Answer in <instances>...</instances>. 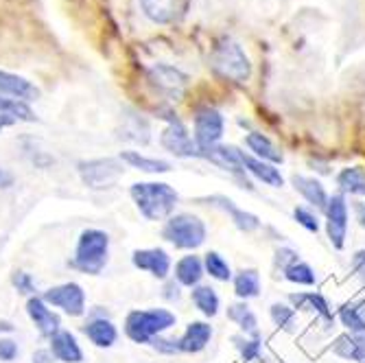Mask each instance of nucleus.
Instances as JSON below:
<instances>
[{
    "label": "nucleus",
    "instance_id": "nucleus-25",
    "mask_svg": "<svg viewBox=\"0 0 365 363\" xmlns=\"http://www.w3.org/2000/svg\"><path fill=\"white\" fill-rule=\"evenodd\" d=\"M120 162L127 164L131 169H138L143 173H151V175H158V173H169L173 169V164L169 160H160V158H149V155H143L140 151H134V149H127V151H120Z\"/></svg>",
    "mask_w": 365,
    "mask_h": 363
},
{
    "label": "nucleus",
    "instance_id": "nucleus-35",
    "mask_svg": "<svg viewBox=\"0 0 365 363\" xmlns=\"http://www.w3.org/2000/svg\"><path fill=\"white\" fill-rule=\"evenodd\" d=\"M204 270H206V274H208L212 280H217V282H230L232 276H235V272H232L227 258L221 256V254L215 252V250H210V252L204 254Z\"/></svg>",
    "mask_w": 365,
    "mask_h": 363
},
{
    "label": "nucleus",
    "instance_id": "nucleus-2",
    "mask_svg": "<svg viewBox=\"0 0 365 363\" xmlns=\"http://www.w3.org/2000/svg\"><path fill=\"white\" fill-rule=\"evenodd\" d=\"M178 324V315L164 307H149L129 311L123 324L125 335L134 344H151L155 337L167 335Z\"/></svg>",
    "mask_w": 365,
    "mask_h": 363
},
{
    "label": "nucleus",
    "instance_id": "nucleus-23",
    "mask_svg": "<svg viewBox=\"0 0 365 363\" xmlns=\"http://www.w3.org/2000/svg\"><path fill=\"white\" fill-rule=\"evenodd\" d=\"M245 147L250 149V155H254L262 162L276 164V167L284 162L282 149L267 134H260V131H250V134L245 136Z\"/></svg>",
    "mask_w": 365,
    "mask_h": 363
},
{
    "label": "nucleus",
    "instance_id": "nucleus-44",
    "mask_svg": "<svg viewBox=\"0 0 365 363\" xmlns=\"http://www.w3.org/2000/svg\"><path fill=\"white\" fill-rule=\"evenodd\" d=\"M29 158H31V164L36 169H51L53 164H55V158L51 153L42 151V149H31L29 151Z\"/></svg>",
    "mask_w": 365,
    "mask_h": 363
},
{
    "label": "nucleus",
    "instance_id": "nucleus-15",
    "mask_svg": "<svg viewBox=\"0 0 365 363\" xmlns=\"http://www.w3.org/2000/svg\"><path fill=\"white\" fill-rule=\"evenodd\" d=\"M291 186H293V190L309 204V208L324 213V208H326V204H328V200H330V195H328L326 186H324L317 178H313V175H302V173H293V175H291Z\"/></svg>",
    "mask_w": 365,
    "mask_h": 363
},
{
    "label": "nucleus",
    "instance_id": "nucleus-9",
    "mask_svg": "<svg viewBox=\"0 0 365 363\" xmlns=\"http://www.w3.org/2000/svg\"><path fill=\"white\" fill-rule=\"evenodd\" d=\"M42 300L53 309H61L71 317H81L88 313L86 291L79 282H61V285L48 287L42 293Z\"/></svg>",
    "mask_w": 365,
    "mask_h": 363
},
{
    "label": "nucleus",
    "instance_id": "nucleus-40",
    "mask_svg": "<svg viewBox=\"0 0 365 363\" xmlns=\"http://www.w3.org/2000/svg\"><path fill=\"white\" fill-rule=\"evenodd\" d=\"M11 285L18 293L22 295H38V285H36V278H33L29 272H22V270H16L11 274Z\"/></svg>",
    "mask_w": 365,
    "mask_h": 363
},
{
    "label": "nucleus",
    "instance_id": "nucleus-20",
    "mask_svg": "<svg viewBox=\"0 0 365 363\" xmlns=\"http://www.w3.org/2000/svg\"><path fill=\"white\" fill-rule=\"evenodd\" d=\"M48 350L53 352L55 361L61 363H83V348L77 342V337L71 331H61L55 333L48 339Z\"/></svg>",
    "mask_w": 365,
    "mask_h": 363
},
{
    "label": "nucleus",
    "instance_id": "nucleus-10",
    "mask_svg": "<svg viewBox=\"0 0 365 363\" xmlns=\"http://www.w3.org/2000/svg\"><path fill=\"white\" fill-rule=\"evenodd\" d=\"M192 140L197 143L199 149H210L221 145L223 131H225V118L219 110L204 106L195 112L192 118Z\"/></svg>",
    "mask_w": 365,
    "mask_h": 363
},
{
    "label": "nucleus",
    "instance_id": "nucleus-3",
    "mask_svg": "<svg viewBox=\"0 0 365 363\" xmlns=\"http://www.w3.org/2000/svg\"><path fill=\"white\" fill-rule=\"evenodd\" d=\"M110 258V235L98 227H86L77 239L68 265L86 276H98Z\"/></svg>",
    "mask_w": 365,
    "mask_h": 363
},
{
    "label": "nucleus",
    "instance_id": "nucleus-24",
    "mask_svg": "<svg viewBox=\"0 0 365 363\" xmlns=\"http://www.w3.org/2000/svg\"><path fill=\"white\" fill-rule=\"evenodd\" d=\"M245 171L250 178H254L256 182H262L264 186H272V188H282L284 186V175L282 171L276 167V164L269 162H262L254 155H245Z\"/></svg>",
    "mask_w": 365,
    "mask_h": 363
},
{
    "label": "nucleus",
    "instance_id": "nucleus-19",
    "mask_svg": "<svg viewBox=\"0 0 365 363\" xmlns=\"http://www.w3.org/2000/svg\"><path fill=\"white\" fill-rule=\"evenodd\" d=\"M337 322L365 348V300L341 305L337 311Z\"/></svg>",
    "mask_w": 365,
    "mask_h": 363
},
{
    "label": "nucleus",
    "instance_id": "nucleus-13",
    "mask_svg": "<svg viewBox=\"0 0 365 363\" xmlns=\"http://www.w3.org/2000/svg\"><path fill=\"white\" fill-rule=\"evenodd\" d=\"M131 262L140 272H147L149 276L158 280H167L173 270V260L167 250L162 247H145V250H134L131 254Z\"/></svg>",
    "mask_w": 365,
    "mask_h": 363
},
{
    "label": "nucleus",
    "instance_id": "nucleus-16",
    "mask_svg": "<svg viewBox=\"0 0 365 363\" xmlns=\"http://www.w3.org/2000/svg\"><path fill=\"white\" fill-rule=\"evenodd\" d=\"M212 335H215L212 326L208 322H204V319H195V322L186 324L182 337H178L180 352H184V354H199V352H204L210 346Z\"/></svg>",
    "mask_w": 365,
    "mask_h": 363
},
{
    "label": "nucleus",
    "instance_id": "nucleus-1",
    "mask_svg": "<svg viewBox=\"0 0 365 363\" xmlns=\"http://www.w3.org/2000/svg\"><path fill=\"white\" fill-rule=\"evenodd\" d=\"M129 197L147 221H167L180 204L178 190L167 182H134Z\"/></svg>",
    "mask_w": 365,
    "mask_h": 363
},
{
    "label": "nucleus",
    "instance_id": "nucleus-36",
    "mask_svg": "<svg viewBox=\"0 0 365 363\" xmlns=\"http://www.w3.org/2000/svg\"><path fill=\"white\" fill-rule=\"evenodd\" d=\"M282 278L291 285H297V287H315L317 285V274L315 270L309 265L307 260H297L293 265L282 274Z\"/></svg>",
    "mask_w": 365,
    "mask_h": 363
},
{
    "label": "nucleus",
    "instance_id": "nucleus-38",
    "mask_svg": "<svg viewBox=\"0 0 365 363\" xmlns=\"http://www.w3.org/2000/svg\"><path fill=\"white\" fill-rule=\"evenodd\" d=\"M293 219H295L297 225H302L307 232H311V235H317L319 227H322V221H319L317 210H313V208H309L304 204H297L293 208Z\"/></svg>",
    "mask_w": 365,
    "mask_h": 363
},
{
    "label": "nucleus",
    "instance_id": "nucleus-34",
    "mask_svg": "<svg viewBox=\"0 0 365 363\" xmlns=\"http://www.w3.org/2000/svg\"><path fill=\"white\" fill-rule=\"evenodd\" d=\"M123 134H125L127 140H134V143L147 145V143L151 140V127H149L147 118H143L140 114L129 112V114L123 118Z\"/></svg>",
    "mask_w": 365,
    "mask_h": 363
},
{
    "label": "nucleus",
    "instance_id": "nucleus-26",
    "mask_svg": "<svg viewBox=\"0 0 365 363\" xmlns=\"http://www.w3.org/2000/svg\"><path fill=\"white\" fill-rule=\"evenodd\" d=\"M232 285H235V293L241 302L254 300L262 291V280H260V272L254 267H243L239 270L235 276H232Z\"/></svg>",
    "mask_w": 365,
    "mask_h": 363
},
{
    "label": "nucleus",
    "instance_id": "nucleus-18",
    "mask_svg": "<svg viewBox=\"0 0 365 363\" xmlns=\"http://www.w3.org/2000/svg\"><path fill=\"white\" fill-rule=\"evenodd\" d=\"M0 96L31 103V101H38L40 98V90L36 88V83H31L29 79H24L20 75L0 71Z\"/></svg>",
    "mask_w": 365,
    "mask_h": 363
},
{
    "label": "nucleus",
    "instance_id": "nucleus-32",
    "mask_svg": "<svg viewBox=\"0 0 365 363\" xmlns=\"http://www.w3.org/2000/svg\"><path fill=\"white\" fill-rule=\"evenodd\" d=\"M330 352H333L337 359L341 361H350V363H361L365 359V348L350 335V333H341L333 339L330 344Z\"/></svg>",
    "mask_w": 365,
    "mask_h": 363
},
{
    "label": "nucleus",
    "instance_id": "nucleus-21",
    "mask_svg": "<svg viewBox=\"0 0 365 363\" xmlns=\"http://www.w3.org/2000/svg\"><path fill=\"white\" fill-rule=\"evenodd\" d=\"M83 335L96 348H112L118 342V328L110 317H88L83 324Z\"/></svg>",
    "mask_w": 365,
    "mask_h": 363
},
{
    "label": "nucleus",
    "instance_id": "nucleus-30",
    "mask_svg": "<svg viewBox=\"0 0 365 363\" xmlns=\"http://www.w3.org/2000/svg\"><path fill=\"white\" fill-rule=\"evenodd\" d=\"M337 186L341 195L352 197H365V169L354 164V167H346L337 173Z\"/></svg>",
    "mask_w": 365,
    "mask_h": 363
},
{
    "label": "nucleus",
    "instance_id": "nucleus-45",
    "mask_svg": "<svg viewBox=\"0 0 365 363\" xmlns=\"http://www.w3.org/2000/svg\"><path fill=\"white\" fill-rule=\"evenodd\" d=\"M162 298L167 302H180L182 300V287L173 278H167L162 285Z\"/></svg>",
    "mask_w": 365,
    "mask_h": 363
},
{
    "label": "nucleus",
    "instance_id": "nucleus-42",
    "mask_svg": "<svg viewBox=\"0 0 365 363\" xmlns=\"http://www.w3.org/2000/svg\"><path fill=\"white\" fill-rule=\"evenodd\" d=\"M20 357V346L11 337H0V361L3 363H14Z\"/></svg>",
    "mask_w": 365,
    "mask_h": 363
},
{
    "label": "nucleus",
    "instance_id": "nucleus-8",
    "mask_svg": "<svg viewBox=\"0 0 365 363\" xmlns=\"http://www.w3.org/2000/svg\"><path fill=\"white\" fill-rule=\"evenodd\" d=\"M162 118L169 121V125L164 127L162 136H160L162 149L169 151L175 158H182V160H190V158L199 160V147L192 140V136L188 134V127L178 118V114L167 112V116H162Z\"/></svg>",
    "mask_w": 365,
    "mask_h": 363
},
{
    "label": "nucleus",
    "instance_id": "nucleus-12",
    "mask_svg": "<svg viewBox=\"0 0 365 363\" xmlns=\"http://www.w3.org/2000/svg\"><path fill=\"white\" fill-rule=\"evenodd\" d=\"M199 202H204L206 206L217 208V210L230 215V219H232V223H235V227L241 230V232H245V235L256 232V230H260V225H262V221H260L258 215H254V213H250V210H245V208H239V206H237L235 202H232L230 197H225V195L202 197Z\"/></svg>",
    "mask_w": 365,
    "mask_h": 363
},
{
    "label": "nucleus",
    "instance_id": "nucleus-33",
    "mask_svg": "<svg viewBox=\"0 0 365 363\" xmlns=\"http://www.w3.org/2000/svg\"><path fill=\"white\" fill-rule=\"evenodd\" d=\"M269 319L278 331H284L289 335L297 333V311L287 302H274L269 307Z\"/></svg>",
    "mask_w": 365,
    "mask_h": 363
},
{
    "label": "nucleus",
    "instance_id": "nucleus-43",
    "mask_svg": "<svg viewBox=\"0 0 365 363\" xmlns=\"http://www.w3.org/2000/svg\"><path fill=\"white\" fill-rule=\"evenodd\" d=\"M350 274H352L361 285H365V247L356 250V252L350 256Z\"/></svg>",
    "mask_w": 365,
    "mask_h": 363
},
{
    "label": "nucleus",
    "instance_id": "nucleus-17",
    "mask_svg": "<svg viewBox=\"0 0 365 363\" xmlns=\"http://www.w3.org/2000/svg\"><path fill=\"white\" fill-rule=\"evenodd\" d=\"M287 305H291L297 313L307 311L311 315L319 319L333 317V311H330V302L322 291H293L287 295Z\"/></svg>",
    "mask_w": 365,
    "mask_h": 363
},
{
    "label": "nucleus",
    "instance_id": "nucleus-27",
    "mask_svg": "<svg viewBox=\"0 0 365 363\" xmlns=\"http://www.w3.org/2000/svg\"><path fill=\"white\" fill-rule=\"evenodd\" d=\"M140 7L151 22L171 24L182 9V0H140Z\"/></svg>",
    "mask_w": 365,
    "mask_h": 363
},
{
    "label": "nucleus",
    "instance_id": "nucleus-11",
    "mask_svg": "<svg viewBox=\"0 0 365 363\" xmlns=\"http://www.w3.org/2000/svg\"><path fill=\"white\" fill-rule=\"evenodd\" d=\"M147 79L151 83V88L167 96L169 101H180V98L184 96L186 88H188V75L182 73L180 68H175V66L171 63H155L149 68L147 73Z\"/></svg>",
    "mask_w": 365,
    "mask_h": 363
},
{
    "label": "nucleus",
    "instance_id": "nucleus-7",
    "mask_svg": "<svg viewBox=\"0 0 365 363\" xmlns=\"http://www.w3.org/2000/svg\"><path fill=\"white\" fill-rule=\"evenodd\" d=\"M324 225L328 241L335 250H344L348 241V227H350V204L346 202V195L335 193L324 208Z\"/></svg>",
    "mask_w": 365,
    "mask_h": 363
},
{
    "label": "nucleus",
    "instance_id": "nucleus-4",
    "mask_svg": "<svg viewBox=\"0 0 365 363\" xmlns=\"http://www.w3.org/2000/svg\"><path fill=\"white\" fill-rule=\"evenodd\" d=\"M210 63L223 79L232 83H245L252 77V59L245 48L232 38H221L210 55Z\"/></svg>",
    "mask_w": 365,
    "mask_h": 363
},
{
    "label": "nucleus",
    "instance_id": "nucleus-41",
    "mask_svg": "<svg viewBox=\"0 0 365 363\" xmlns=\"http://www.w3.org/2000/svg\"><path fill=\"white\" fill-rule=\"evenodd\" d=\"M151 348L160 354H167V357H173V354H180V342L175 337H167V335H160L151 342Z\"/></svg>",
    "mask_w": 365,
    "mask_h": 363
},
{
    "label": "nucleus",
    "instance_id": "nucleus-46",
    "mask_svg": "<svg viewBox=\"0 0 365 363\" xmlns=\"http://www.w3.org/2000/svg\"><path fill=\"white\" fill-rule=\"evenodd\" d=\"M31 363H55V357L48 348H36L31 354Z\"/></svg>",
    "mask_w": 365,
    "mask_h": 363
},
{
    "label": "nucleus",
    "instance_id": "nucleus-22",
    "mask_svg": "<svg viewBox=\"0 0 365 363\" xmlns=\"http://www.w3.org/2000/svg\"><path fill=\"white\" fill-rule=\"evenodd\" d=\"M204 276H206V270H204V258H202V256H197V254H186V256H182V258L175 262L173 280H175L180 287L195 289L197 285H202Z\"/></svg>",
    "mask_w": 365,
    "mask_h": 363
},
{
    "label": "nucleus",
    "instance_id": "nucleus-48",
    "mask_svg": "<svg viewBox=\"0 0 365 363\" xmlns=\"http://www.w3.org/2000/svg\"><path fill=\"white\" fill-rule=\"evenodd\" d=\"M352 210H354L356 223L365 230V204H363V202H354V204H352Z\"/></svg>",
    "mask_w": 365,
    "mask_h": 363
},
{
    "label": "nucleus",
    "instance_id": "nucleus-14",
    "mask_svg": "<svg viewBox=\"0 0 365 363\" xmlns=\"http://www.w3.org/2000/svg\"><path fill=\"white\" fill-rule=\"evenodd\" d=\"M26 315L33 322V326L38 328V333L46 339H51L55 333L61 331V317L57 311H53V307H48L42 295H31L26 300Z\"/></svg>",
    "mask_w": 365,
    "mask_h": 363
},
{
    "label": "nucleus",
    "instance_id": "nucleus-31",
    "mask_svg": "<svg viewBox=\"0 0 365 363\" xmlns=\"http://www.w3.org/2000/svg\"><path fill=\"white\" fill-rule=\"evenodd\" d=\"M232 344H235V348H237L243 363H267L262 337H247V335L241 333V335L232 337Z\"/></svg>",
    "mask_w": 365,
    "mask_h": 363
},
{
    "label": "nucleus",
    "instance_id": "nucleus-29",
    "mask_svg": "<svg viewBox=\"0 0 365 363\" xmlns=\"http://www.w3.org/2000/svg\"><path fill=\"white\" fill-rule=\"evenodd\" d=\"M190 300H192L195 309L202 315H206V317H217L219 315L221 298H219V293L215 291V287H210V285H197L190 291Z\"/></svg>",
    "mask_w": 365,
    "mask_h": 363
},
{
    "label": "nucleus",
    "instance_id": "nucleus-28",
    "mask_svg": "<svg viewBox=\"0 0 365 363\" xmlns=\"http://www.w3.org/2000/svg\"><path fill=\"white\" fill-rule=\"evenodd\" d=\"M227 319L232 324H237L241 328V333L247 337H260V328H258V317L252 311L247 302H235L227 307Z\"/></svg>",
    "mask_w": 365,
    "mask_h": 363
},
{
    "label": "nucleus",
    "instance_id": "nucleus-50",
    "mask_svg": "<svg viewBox=\"0 0 365 363\" xmlns=\"http://www.w3.org/2000/svg\"><path fill=\"white\" fill-rule=\"evenodd\" d=\"M361 363H365V359H363V361H361Z\"/></svg>",
    "mask_w": 365,
    "mask_h": 363
},
{
    "label": "nucleus",
    "instance_id": "nucleus-47",
    "mask_svg": "<svg viewBox=\"0 0 365 363\" xmlns=\"http://www.w3.org/2000/svg\"><path fill=\"white\" fill-rule=\"evenodd\" d=\"M14 184H16V175H14L9 169L0 167V190H7V188H11Z\"/></svg>",
    "mask_w": 365,
    "mask_h": 363
},
{
    "label": "nucleus",
    "instance_id": "nucleus-39",
    "mask_svg": "<svg viewBox=\"0 0 365 363\" xmlns=\"http://www.w3.org/2000/svg\"><path fill=\"white\" fill-rule=\"evenodd\" d=\"M300 260V254H297V250L289 247V245H282V247H276L274 250V258H272V270L276 276H282L293 262Z\"/></svg>",
    "mask_w": 365,
    "mask_h": 363
},
{
    "label": "nucleus",
    "instance_id": "nucleus-6",
    "mask_svg": "<svg viewBox=\"0 0 365 363\" xmlns=\"http://www.w3.org/2000/svg\"><path fill=\"white\" fill-rule=\"evenodd\" d=\"M77 173L90 190H110L125 175L120 158H90L77 162Z\"/></svg>",
    "mask_w": 365,
    "mask_h": 363
},
{
    "label": "nucleus",
    "instance_id": "nucleus-37",
    "mask_svg": "<svg viewBox=\"0 0 365 363\" xmlns=\"http://www.w3.org/2000/svg\"><path fill=\"white\" fill-rule=\"evenodd\" d=\"M0 114L14 118L16 123L18 121H24V123H33V121H36V112L31 110L29 103L16 101V98H7V96H0Z\"/></svg>",
    "mask_w": 365,
    "mask_h": 363
},
{
    "label": "nucleus",
    "instance_id": "nucleus-49",
    "mask_svg": "<svg viewBox=\"0 0 365 363\" xmlns=\"http://www.w3.org/2000/svg\"><path fill=\"white\" fill-rule=\"evenodd\" d=\"M0 331H3V333H11V331H14V326H11L9 322H0Z\"/></svg>",
    "mask_w": 365,
    "mask_h": 363
},
{
    "label": "nucleus",
    "instance_id": "nucleus-5",
    "mask_svg": "<svg viewBox=\"0 0 365 363\" xmlns=\"http://www.w3.org/2000/svg\"><path fill=\"white\" fill-rule=\"evenodd\" d=\"M162 239L178 250H197L208 239V227L202 217L192 213H175L162 225Z\"/></svg>",
    "mask_w": 365,
    "mask_h": 363
}]
</instances>
